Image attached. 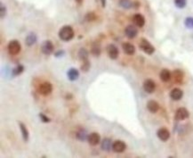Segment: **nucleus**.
I'll return each instance as SVG.
<instances>
[{"mask_svg":"<svg viewBox=\"0 0 193 158\" xmlns=\"http://www.w3.org/2000/svg\"><path fill=\"white\" fill-rule=\"evenodd\" d=\"M58 35H59V38L61 40L67 42V41H70L75 36V33H74V29L70 25H64L60 29Z\"/></svg>","mask_w":193,"mask_h":158,"instance_id":"obj_1","label":"nucleus"},{"mask_svg":"<svg viewBox=\"0 0 193 158\" xmlns=\"http://www.w3.org/2000/svg\"><path fill=\"white\" fill-rule=\"evenodd\" d=\"M7 49H8V52L10 54L12 55H16L18 54L19 53L21 52V49H22V46H21V43L19 40L17 39H13L11 40L8 45H7Z\"/></svg>","mask_w":193,"mask_h":158,"instance_id":"obj_2","label":"nucleus"},{"mask_svg":"<svg viewBox=\"0 0 193 158\" xmlns=\"http://www.w3.org/2000/svg\"><path fill=\"white\" fill-rule=\"evenodd\" d=\"M53 91V85L48 81H44L39 84L38 88V92L42 96H48Z\"/></svg>","mask_w":193,"mask_h":158,"instance_id":"obj_3","label":"nucleus"},{"mask_svg":"<svg viewBox=\"0 0 193 158\" xmlns=\"http://www.w3.org/2000/svg\"><path fill=\"white\" fill-rule=\"evenodd\" d=\"M139 48L147 54H152L155 52V48L151 45L149 41H148L146 39H142L139 44Z\"/></svg>","mask_w":193,"mask_h":158,"instance_id":"obj_4","label":"nucleus"},{"mask_svg":"<svg viewBox=\"0 0 193 158\" xmlns=\"http://www.w3.org/2000/svg\"><path fill=\"white\" fill-rule=\"evenodd\" d=\"M41 52L46 55H50L54 52V47L51 40L47 39V40L43 41V43L41 45Z\"/></svg>","mask_w":193,"mask_h":158,"instance_id":"obj_5","label":"nucleus"},{"mask_svg":"<svg viewBox=\"0 0 193 158\" xmlns=\"http://www.w3.org/2000/svg\"><path fill=\"white\" fill-rule=\"evenodd\" d=\"M106 51L109 57L112 60H116L119 57V48L114 44H109L106 48Z\"/></svg>","mask_w":193,"mask_h":158,"instance_id":"obj_6","label":"nucleus"},{"mask_svg":"<svg viewBox=\"0 0 193 158\" xmlns=\"http://www.w3.org/2000/svg\"><path fill=\"white\" fill-rule=\"evenodd\" d=\"M190 116V113L189 111L185 108V107H180L179 109H177V111L175 112V120L177 121H184L186 120L188 117Z\"/></svg>","mask_w":193,"mask_h":158,"instance_id":"obj_7","label":"nucleus"},{"mask_svg":"<svg viewBox=\"0 0 193 158\" xmlns=\"http://www.w3.org/2000/svg\"><path fill=\"white\" fill-rule=\"evenodd\" d=\"M137 26L135 25H133V24H130V25H127L125 29V36L130 39H134L137 35H138V29L136 28Z\"/></svg>","mask_w":193,"mask_h":158,"instance_id":"obj_8","label":"nucleus"},{"mask_svg":"<svg viewBox=\"0 0 193 158\" xmlns=\"http://www.w3.org/2000/svg\"><path fill=\"white\" fill-rule=\"evenodd\" d=\"M143 87V89H144L145 92H147L149 94H151L156 89V83L152 79H147L146 80H144Z\"/></svg>","mask_w":193,"mask_h":158,"instance_id":"obj_9","label":"nucleus"},{"mask_svg":"<svg viewBox=\"0 0 193 158\" xmlns=\"http://www.w3.org/2000/svg\"><path fill=\"white\" fill-rule=\"evenodd\" d=\"M126 148V144L122 140H116L113 142L112 150L115 153H123Z\"/></svg>","mask_w":193,"mask_h":158,"instance_id":"obj_10","label":"nucleus"},{"mask_svg":"<svg viewBox=\"0 0 193 158\" xmlns=\"http://www.w3.org/2000/svg\"><path fill=\"white\" fill-rule=\"evenodd\" d=\"M38 41V36L35 32H29L25 38V43L28 47H32Z\"/></svg>","mask_w":193,"mask_h":158,"instance_id":"obj_11","label":"nucleus"},{"mask_svg":"<svg viewBox=\"0 0 193 158\" xmlns=\"http://www.w3.org/2000/svg\"><path fill=\"white\" fill-rule=\"evenodd\" d=\"M87 141L91 146H97L101 142V136L97 132H92L88 135Z\"/></svg>","mask_w":193,"mask_h":158,"instance_id":"obj_12","label":"nucleus"},{"mask_svg":"<svg viewBox=\"0 0 193 158\" xmlns=\"http://www.w3.org/2000/svg\"><path fill=\"white\" fill-rule=\"evenodd\" d=\"M182 97H183V91L179 88H175L172 89V91L170 92V98L174 101L181 100L182 98Z\"/></svg>","mask_w":193,"mask_h":158,"instance_id":"obj_13","label":"nucleus"},{"mask_svg":"<svg viewBox=\"0 0 193 158\" xmlns=\"http://www.w3.org/2000/svg\"><path fill=\"white\" fill-rule=\"evenodd\" d=\"M157 136H158V138L160 140H162V141H167L169 138H170V132H169V131L167 128L163 127V128H160L157 132Z\"/></svg>","mask_w":193,"mask_h":158,"instance_id":"obj_14","label":"nucleus"},{"mask_svg":"<svg viewBox=\"0 0 193 158\" xmlns=\"http://www.w3.org/2000/svg\"><path fill=\"white\" fill-rule=\"evenodd\" d=\"M133 22L134 25L139 28H143L145 24V18L142 14H135L133 17Z\"/></svg>","mask_w":193,"mask_h":158,"instance_id":"obj_15","label":"nucleus"},{"mask_svg":"<svg viewBox=\"0 0 193 158\" xmlns=\"http://www.w3.org/2000/svg\"><path fill=\"white\" fill-rule=\"evenodd\" d=\"M122 48L125 54H126L128 55H133L135 53V47L133 44H131L130 42H124L122 44Z\"/></svg>","mask_w":193,"mask_h":158,"instance_id":"obj_16","label":"nucleus"},{"mask_svg":"<svg viewBox=\"0 0 193 158\" xmlns=\"http://www.w3.org/2000/svg\"><path fill=\"white\" fill-rule=\"evenodd\" d=\"M112 145H113V142L111 141V139L109 138H105L102 139L101 143V148L106 152H109L112 149Z\"/></svg>","mask_w":193,"mask_h":158,"instance_id":"obj_17","label":"nucleus"},{"mask_svg":"<svg viewBox=\"0 0 193 158\" xmlns=\"http://www.w3.org/2000/svg\"><path fill=\"white\" fill-rule=\"evenodd\" d=\"M79 75H80V73H79L78 70L76 69V68H71L67 72V77H68V79H70L71 81L77 80V79L79 78Z\"/></svg>","mask_w":193,"mask_h":158,"instance_id":"obj_18","label":"nucleus"},{"mask_svg":"<svg viewBox=\"0 0 193 158\" xmlns=\"http://www.w3.org/2000/svg\"><path fill=\"white\" fill-rule=\"evenodd\" d=\"M147 109L152 113H157L158 110H159V105L158 102H156L155 100H149L148 103H147Z\"/></svg>","mask_w":193,"mask_h":158,"instance_id":"obj_19","label":"nucleus"},{"mask_svg":"<svg viewBox=\"0 0 193 158\" xmlns=\"http://www.w3.org/2000/svg\"><path fill=\"white\" fill-rule=\"evenodd\" d=\"M171 77H172V74H171V72L168 69H162L161 70V72L159 73V78L162 81L167 82L171 79Z\"/></svg>","mask_w":193,"mask_h":158,"instance_id":"obj_20","label":"nucleus"},{"mask_svg":"<svg viewBox=\"0 0 193 158\" xmlns=\"http://www.w3.org/2000/svg\"><path fill=\"white\" fill-rule=\"evenodd\" d=\"M19 127H20V131L22 132V136H23V138L25 142L29 140V132L28 131L26 125L23 124V122H19Z\"/></svg>","mask_w":193,"mask_h":158,"instance_id":"obj_21","label":"nucleus"},{"mask_svg":"<svg viewBox=\"0 0 193 158\" xmlns=\"http://www.w3.org/2000/svg\"><path fill=\"white\" fill-rule=\"evenodd\" d=\"M88 135H89V134H87V132H86V130L81 129V130H79L78 132L76 133V138H77L79 141L84 142V141H86V140H87Z\"/></svg>","mask_w":193,"mask_h":158,"instance_id":"obj_22","label":"nucleus"},{"mask_svg":"<svg viewBox=\"0 0 193 158\" xmlns=\"http://www.w3.org/2000/svg\"><path fill=\"white\" fill-rule=\"evenodd\" d=\"M77 56L79 58V60H81L82 62L85 61V60H87L88 59V56H89V52L86 48H81L78 51L77 54Z\"/></svg>","mask_w":193,"mask_h":158,"instance_id":"obj_23","label":"nucleus"},{"mask_svg":"<svg viewBox=\"0 0 193 158\" xmlns=\"http://www.w3.org/2000/svg\"><path fill=\"white\" fill-rule=\"evenodd\" d=\"M173 79L176 83H181L183 79V73L181 70H174L173 71Z\"/></svg>","mask_w":193,"mask_h":158,"instance_id":"obj_24","label":"nucleus"},{"mask_svg":"<svg viewBox=\"0 0 193 158\" xmlns=\"http://www.w3.org/2000/svg\"><path fill=\"white\" fill-rule=\"evenodd\" d=\"M101 53V48L99 43H94L91 48V54L95 56H100Z\"/></svg>","mask_w":193,"mask_h":158,"instance_id":"obj_25","label":"nucleus"},{"mask_svg":"<svg viewBox=\"0 0 193 158\" xmlns=\"http://www.w3.org/2000/svg\"><path fill=\"white\" fill-rule=\"evenodd\" d=\"M23 72H24V66L23 64H17L12 70V74L13 76H18V75H21Z\"/></svg>","mask_w":193,"mask_h":158,"instance_id":"obj_26","label":"nucleus"},{"mask_svg":"<svg viewBox=\"0 0 193 158\" xmlns=\"http://www.w3.org/2000/svg\"><path fill=\"white\" fill-rule=\"evenodd\" d=\"M119 4L124 9H131L132 7H134V2H132L131 0H119Z\"/></svg>","mask_w":193,"mask_h":158,"instance_id":"obj_27","label":"nucleus"},{"mask_svg":"<svg viewBox=\"0 0 193 158\" xmlns=\"http://www.w3.org/2000/svg\"><path fill=\"white\" fill-rule=\"evenodd\" d=\"M90 67H91V63H90V61L87 59V60L83 61V63H82V64H81V66H80V70H81L82 72H84V73H87V72L89 71Z\"/></svg>","mask_w":193,"mask_h":158,"instance_id":"obj_28","label":"nucleus"},{"mask_svg":"<svg viewBox=\"0 0 193 158\" xmlns=\"http://www.w3.org/2000/svg\"><path fill=\"white\" fill-rule=\"evenodd\" d=\"M173 2H174L175 6L179 9L184 8L187 5V0H174Z\"/></svg>","mask_w":193,"mask_h":158,"instance_id":"obj_29","label":"nucleus"},{"mask_svg":"<svg viewBox=\"0 0 193 158\" xmlns=\"http://www.w3.org/2000/svg\"><path fill=\"white\" fill-rule=\"evenodd\" d=\"M184 25L188 29H193V17H187L184 20Z\"/></svg>","mask_w":193,"mask_h":158,"instance_id":"obj_30","label":"nucleus"},{"mask_svg":"<svg viewBox=\"0 0 193 158\" xmlns=\"http://www.w3.org/2000/svg\"><path fill=\"white\" fill-rule=\"evenodd\" d=\"M95 19H96V15H95V14L93 13V12L87 13L86 15V20L87 22H94V21H95Z\"/></svg>","mask_w":193,"mask_h":158,"instance_id":"obj_31","label":"nucleus"},{"mask_svg":"<svg viewBox=\"0 0 193 158\" xmlns=\"http://www.w3.org/2000/svg\"><path fill=\"white\" fill-rule=\"evenodd\" d=\"M38 116H39V119L41 120V122H44V123H48V122H51V119L49 118L48 116H47L45 113H40L38 114Z\"/></svg>","mask_w":193,"mask_h":158,"instance_id":"obj_32","label":"nucleus"},{"mask_svg":"<svg viewBox=\"0 0 193 158\" xmlns=\"http://www.w3.org/2000/svg\"><path fill=\"white\" fill-rule=\"evenodd\" d=\"M5 15H6V7L4 4L1 3V5H0V17H1V19H3Z\"/></svg>","mask_w":193,"mask_h":158,"instance_id":"obj_33","label":"nucleus"},{"mask_svg":"<svg viewBox=\"0 0 193 158\" xmlns=\"http://www.w3.org/2000/svg\"><path fill=\"white\" fill-rule=\"evenodd\" d=\"M65 54V52H64V50H58V51H56V52H54V56L55 57H57V58H59V57H62V56H63Z\"/></svg>","mask_w":193,"mask_h":158,"instance_id":"obj_34","label":"nucleus"},{"mask_svg":"<svg viewBox=\"0 0 193 158\" xmlns=\"http://www.w3.org/2000/svg\"><path fill=\"white\" fill-rule=\"evenodd\" d=\"M101 1V7H105L106 6V0H100Z\"/></svg>","mask_w":193,"mask_h":158,"instance_id":"obj_35","label":"nucleus"},{"mask_svg":"<svg viewBox=\"0 0 193 158\" xmlns=\"http://www.w3.org/2000/svg\"><path fill=\"white\" fill-rule=\"evenodd\" d=\"M76 1V3H77L78 5H81L82 3H83V0H75Z\"/></svg>","mask_w":193,"mask_h":158,"instance_id":"obj_36","label":"nucleus"}]
</instances>
